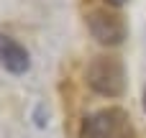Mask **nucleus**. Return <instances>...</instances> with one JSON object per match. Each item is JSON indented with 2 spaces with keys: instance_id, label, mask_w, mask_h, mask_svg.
<instances>
[{
  "instance_id": "423d86ee",
  "label": "nucleus",
  "mask_w": 146,
  "mask_h": 138,
  "mask_svg": "<svg viewBox=\"0 0 146 138\" xmlns=\"http://www.w3.org/2000/svg\"><path fill=\"white\" fill-rule=\"evenodd\" d=\"M110 3H115V5H121V3H126V0H110Z\"/></svg>"
},
{
  "instance_id": "f03ea898",
  "label": "nucleus",
  "mask_w": 146,
  "mask_h": 138,
  "mask_svg": "<svg viewBox=\"0 0 146 138\" xmlns=\"http://www.w3.org/2000/svg\"><path fill=\"white\" fill-rule=\"evenodd\" d=\"M131 115L123 108H103L82 120L80 138H133Z\"/></svg>"
},
{
  "instance_id": "20e7f679",
  "label": "nucleus",
  "mask_w": 146,
  "mask_h": 138,
  "mask_svg": "<svg viewBox=\"0 0 146 138\" xmlns=\"http://www.w3.org/2000/svg\"><path fill=\"white\" fill-rule=\"evenodd\" d=\"M0 64L13 74H23V72H28L31 59H28V51L15 38L0 33Z\"/></svg>"
},
{
  "instance_id": "39448f33",
  "label": "nucleus",
  "mask_w": 146,
  "mask_h": 138,
  "mask_svg": "<svg viewBox=\"0 0 146 138\" xmlns=\"http://www.w3.org/2000/svg\"><path fill=\"white\" fill-rule=\"evenodd\" d=\"M144 113H146V87H144Z\"/></svg>"
},
{
  "instance_id": "f257e3e1",
  "label": "nucleus",
  "mask_w": 146,
  "mask_h": 138,
  "mask_svg": "<svg viewBox=\"0 0 146 138\" xmlns=\"http://www.w3.org/2000/svg\"><path fill=\"white\" fill-rule=\"evenodd\" d=\"M85 82L92 92L103 97H121L126 92V67L118 56L98 54L85 69Z\"/></svg>"
},
{
  "instance_id": "7ed1b4c3",
  "label": "nucleus",
  "mask_w": 146,
  "mask_h": 138,
  "mask_svg": "<svg viewBox=\"0 0 146 138\" xmlns=\"http://www.w3.org/2000/svg\"><path fill=\"white\" fill-rule=\"evenodd\" d=\"M87 28L92 33V38L103 46H118L123 44L128 28H126V20L118 10L113 8H92L87 13Z\"/></svg>"
}]
</instances>
